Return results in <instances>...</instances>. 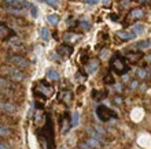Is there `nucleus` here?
I'll use <instances>...</instances> for the list:
<instances>
[{"instance_id": "412c9836", "label": "nucleus", "mask_w": 151, "mask_h": 149, "mask_svg": "<svg viewBox=\"0 0 151 149\" xmlns=\"http://www.w3.org/2000/svg\"><path fill=\"white\" fill-rule=\"evenodd\" d=\"M45 3H48L51 7H54V8H56L58 7V0H44Z\"/></svg>"}, {"instance_id": "f257e3e1", "label": "nucleus", "mask_w": 151, "mask_h": 149, "mask_svg": "<svg viewBox=\"0 0 151 149\" xmlns=\"http://www.w3.org/2000/svg\"><path fill=\"white\" fill-rule=\"evenodd\" d=\"M110 68H111L113 71H115L117 74H121V75L125 74V73L129 70L125 59H124L122 56H118V55H115L111 59V62H110Z\"/></svg>"}, {"instance_id": "f03ea898", "label": "nucleus", "mask_w": 151, "mask_h": 149, "mask_svg": "<svg viewBox=\"0 0 151 149\" xmlns=\"http://www.w3.org/2000/svg\"><path fill=\"white\" fill-rule=\"evenodd\" d=\"M3 74H6L12 81H18V82L25 79V75L22 74V71L17 70V68H11V67H3Z\"/></svg>"}, {"instance_id": "f704fd0d", "label": "nucleus", "mask_w": 151, "mask_h": 149, "mask_svg": "<svg viewBox=\"0 0 151 149\" xmlns=\"http://www.w3.org/2000/svg\"><path fill=\"white\" fill-rule=\"evenodd\" d=\"M59 149H65V148H59Z\"/></svg>"}, {"instance_id": "72a5a7b5", "label": "nucleus", "mask_w": 151, "mask_h": 149, "mask_svg": "<svg viewBox=\"0 0 151 149\" xmlns=\"http://www.w3.org/2000/svg\"><path fill=\"white\" fill-rule=\"evenodd\" d=\"M146 1H148V0H140V3H146Z\"/></svg>"}, {"instance_id": "423d86ee", "label": "nucleus", "mask_w": 151, "mask_h": 149, "mask_svg": "<svg viewBox=\"0 0 151 149\" xmlns=\"http://www.w3.org/2000/svg\"><path fill=\"white\" fill-rule=\"evenodd\" d=\"M0 36L3 38H11L12 36H14V31L10 28H7V25L3 24V25H0Z\"/></svg>"}, {"instance_id": "9d476101", "label": "nucleus", "mask_w": 151, "mask_h": 149, "mask_svg": "<svg viewBox=\"0 0 151 149\" xmlns=\"http://www.w3.org/2000/svg\"><path fill=\"white\" fill-rule=\"evenodd\" d=\"M135 33L133 31H119L118 33V37L121 40H132V38H135Z\"/></svg>"}, {"instance_id": "4be33fe9", "label": "nucleus", "mask_w": 151, "mask_h": 149, "mask_svg": "<svg viewBox=\"0 0 151 149\" xmlns=\"http://www.w3.org/2000/svg\"><path fill=\"white\" fill-rule=\"evenodd\" d=\"M104 83H114V78H113V75H106L104 77Z\"/></svg>"}, {"instance_id": "473e14b6", "label": "nucleus", "mask_w": 151, "mask_h": 149, "mask_svg": "<svg viewBox=\"0 0 151 149\" xmlns=\"http://www.w3.org/2000/svg\"><path fill=\"white\" fill-rule=\"evenodd\" d=\"M147 62H151V53L147 56Z\"/></svg>"}, {"instance_id": "39448f33", "label": "nucleus", "mask_w": 151, "mask_h": 149, "mask_svg": "<svg viewBox=\"0 0 151 149\" xmlns=\"http://www.w3.org/2000/svg\"><path fill=\"white\" fill-rule=\"evenodd\" d=\"M0 108H1V111L3 112H6V114H15L17 112V107L12 104L11 101H3L1 104H0Z\"/></svg>"}, {"instance_id": "0eeeda50", "label": "nucleus", "mask_w": 151, "mask_h": 149, "mask_svg": "<svg viewBox=\"0 0 151 149\" xmlns=\"http://www.w3.org/2000/svg\"><path fill=\"white\" fill-rule=\"evenodd\" d=\"M58 52H59V53H60L62 56H65V58H68V56L72 55L73 48H72V47H69V45H62V47H59Z\"/></svg>"}, {"instance_id": "b1692460", "label": "nucleus", "mask_w": 151, "mask_h": 149, "mask_svg": "<svg viewBox=\"0 0 151 149\" xmlns=\"http://www.w3.org/2000/svg\"><path fill=\"white\" fill-rule=\"evenodd\" d=\"M80 149H92L89 144H80Z\"/></svg>"}, {"instance_id": "6e6552de", "label": "nucleus", "mask_w": 151, "mask_h": 149, "mask_svg": "<svg viewBox=\"0 0 151 149\" xmlns=\"http://www.w3.org/2000/svg\"><path fill=\"white\" fill-rule=\"evenodd\" d=\"M144 12L142 8H133L131 11V14H129V16H131L132 19H139V18H143Z\"/></svg>"}, {"instance_id": "393cba45", "label": "nucleus", "mask_w": 151, "mask_h": 149, "mask_svg": "<svg viewBox=\"0 0 151 149\" xmlns=\"http://www.w3.org/2000/svg\"><path fill=\"white\" fill-rule=\"evenodd\" d=\"M114 89H115V92H118L119 93V92H122V85H119L118 83V85H115L114 86Z\"/></svg>"}, {"instance_id": "c756f323", "label": "nucleus", "mask_w": 151, "mask_h": 149, "mask_svg": "<svg viewBox=\"0 0 151 149\" xmlns=\"http://www.w3.org/2000/svg\"><path fill=\"white\" fill-rule=\"evenodd\" d=\"M103 3H104V7H109V6H110V0H103Z\"/></svg>"}, {"instance_id": "f8f14e48", "label": "nucleus", "mask_w": 151, "mask_h": 149, "mask_svg": "<svg viewBox=\"0 0 151 149\" xmlns=\"http://www.w3.org/2000/svg\"><path fill=\"white\" fill-rule=\"evenodd\" d=\"M135 47L137 48V49H146V48L151 47V40H143V41H139Z\"/></svg>"}, {"instance_id": "bb28decb", "label": "nucleus", "mask_w": 151, "mask_h": 149, "mask_svg": "<svg viewBox=\"0 0 151 149\" xmlns=\"http://www.w3.org/2000/svg\"><path fill=\"white\" fill-rule=\"evenodd\" d=\"M0 149H8L7 144H4V142H1V144H0Z\"/></svg>"}, {"instance_id": "1a4fd4ad", "label": "nucleus", "mask_w": 151, "mask_h": 149, "mask_svg": "<svg viewBox=\"0 0 151 149\" xmlns=\"http://www.w3.org/2000/svg\"><path fill=\"white\" fill-rule=\"evenodd\" d=\"M47 79H50V81H58V79H59L58 71H55L54 68H48L47 70Z\"/></svg>"}, {"instance_id": "a878e982", "label": "nucleus", "mask_w": 151, "mask_h": 149, "mask_svg": "<svg viewBox=\"0 0 151 149\" xmlns=\"http://www.w3.org/2000/svg\"><path fill=\"white\" fill-rule=\"evenodd\" d=\"M85 3L89 4V6H93V4L98 3V0H85Z\"/></svg>"}, {"instance_id": "c85d7f7f", "label": "nucleus", "mask_w": 151, "mask_h": 149, "mask_svg": "<svg viewBox=\"0 0 151 149\" xmlns=\"http://www.w3.org/2000/svg\"><path fill=\"white\" fill-rule=\"evenodd\" d=\"M115 103H117V104H121V103H122V97H115Z\"/></svg>"}, {"instance_id": "7ed1b4c3", "label": "nucleus", "mask_w": 151, "mask_h": 149, "mask_svg": "<svg viewBox=\"0 0 151 149\" xmlns=\"http://www.w3.org/2000/svg\"><path fill=\"white\" fill-rule=\"evenodd\" d=\"M96 114H98V118H99L102 122H107V120H110V118H111V116H114V118L117 116V115H115L111 110H109L107 107H104V106H99V107H98Z\"/></svg>"}, {"instance_id": "5701e85b", "label": "nucleus", "mask_w": 151, "mask_h": 149, "mask_svg": "<svg viewBox=\"0 0 151 149\" xmlns=\"http://www.w3.org/2000/svg\"><path fill=\"white\" fill-rule=\"evenodd\" d=\"M81 26H83L85 30H89V29H91V24H89V22H85V21L81 22Z\"/></svg>"}, {"instance_id": "ddd939ff", "label": "nucleus", "mask_w": 151, "mask_h": 149, "mask_svg": "<svg viewBox=\"0 0 151 149\" xmlns=\"http://www.w3.org/2000/svg\"><path fill=\"white\" fill-rule=\"evenodd\" d=\"M6 11L7 12H11V14H15V15H22L24 10H19V8H15V7H8V6H4Z\"/></svg>"}, {"instance_id": "a211bd4d", "label": "nucleus", "mask_w": 151, "mask_h": 149, "mask_svg": "<svg viewBox=\"0 0 151 149\" xmlns=\"http://www.w3.org/2000/svg\"><path fill=\"white\" fill-rule=\"evenodd\" d=\"M143 30H144L143 25H139V24L133 25V28H132V31H133L135 34H139V33H143Z\"/></svg>"}, {"instance_id": "7c9ffc66", "label": "nucleus", "mask_w": 151, "mask_h": 149, "mask_svg": "<svg viewBox=\"0 0 151 149\" xmlns=\"http://www.w3.org/2000/svg\"><path fill=\"white\" fill-rule=\"evenodd\" d=\"M128 4H129V1H128V0H125V1L122 3V7H128Z\"/></svg>"}, {"instance_id": "6ab92c4d", "label": "nucleus", "mask_w": 151, "mask_h": 149, "mask_svg": "<svg viewBox=\"0 0 151 149\" xmlns=\"http://www.w3.org/2000/svg\"><path fill=\"white\" fill-rule=\"evenodd\" d=\"M8 134H10V129L6 127L4 125L0 126V135H1V137H7Z\"/></svg>"}, {"instance_id": "9b49d317", "label": "nucleus", "mask_w": 151, "mask_h": 149, "mask_svg": "<svg viewBox=\"0 0 151 149\" xmlns=\"http://www.w3.org/2000/svg\"><path fill=\"white\" fill-rule=\"evenodd\" d=\"M50 37H51V33H50V30L47 28H43L40 30V38L43 40V41H48Z\"/></svg>"}, {"instance_id": "2eb2a0df", "label": "nucleus", "mask_w": 151, "mask_h": 149, "mask_svg": "<svg viewBox=\"0 0 151 149\" xmlns=\"http://www.w3.org/2000/svg\"><path fill=\"white\" fill-rule=\"evenodd\" d=\"M78 120H80V114L76 111V112H73V115H72V122H70V125H72L73 127H76V126L78 125Z\"/></svg>"}, {"instance_id": "f3484780", "label": "nucleus", "mask_w": 151, "mask_h": 149, "mask_svg": "<svg viewBox=\"0 0 151 149\" xmlns=\"http://www.w3.org/2000/svg\"><path fill=\"white\" fill-rule=\"evenodd\" d=\"M47 21H48V22H50L51 25H56L58 22H59V16L55 15V14H54V15H48V16H47Z\"/></svg>"}, {"instance_id": "4468645a", "label": "nucleus", "mask_w": 151, "mask_h": 149, "mask_svg": "<svg viewBox=\"0 0 151 149\" xmlns=\"http://www.w3.org/2000/svg\"><path fill=\"white\" fill-rule=\"evenodd\" d=\"M98 67H99L98 62H92V63H89V64L87 66V71L89 73V74H92V73H95V71L98 70Z\"/></svg>"}, {"instance_id": "dca6fc26", "label": "nucleus", "mask_w": 151, "mask_h": 149, "mask_svg": "<svg viewBox=\"0 0 151 149\" xmlns=\"http://www.w3.org/2000/svg\"><path fill=\"white\" fill-rule=\"evenodd\" d=\"M60 98L63 100V101H72V93L69 92V90H65V92H62V94H60Z\"/></svg>"}, {"instance_id": "20e7f679", "label": "nucleus", "mask_w": 151, "mask_h": 149, "mask_svg": "<svg viewBox=\"0 0 151 149\" xmlns=\"http://www.w3.org/2000/svg\"><path fill=\"white\" fill-rule=\"evenodd\" d=\"M8 62L12 63V64H15V66L19 67V68H28L29 67V62L19 55H11L8 58Z\"/></svg>"}, {"instance_id": "2f4dec72", "label": "nucleus", "mask_w": 151, "mask_h": 149, "mask_svg": "<svg viewBox=\"0 0 151 149\" xmlns=\"http://www.w3.org/2000/svg\"><path fill=\"white\" fill-rule=\"evenodd\" d=\"M111 19H113V21H117L118 18H117V15H111Z\"/></svg>"}, {"instance_id": "aec40b11", "label": "nucleus", "mask_w": 151, "mask_h": 149, "mask_svg": "<svg viewBox=\"0 0 151 149\" xmlns=\"http://www.w3.org/2000/svg\"><path fill=\"white\" fill-rule=\"evenodd\" d=\"M30 15H32L33 18H37V16H39V10H37L36 6H32V7H30Z\"/></svg>"}, {"instance_id": "c9c22d12", "label": "nucleus", "mask_w": 151, "mask_h": 149, "mask_svg": "<svg viewBox=\"0 0 151 149\" xmlns=\"http://www.w3.org/2000/svg\"><path fill=\"white\" fill-rule=\"evenodd\" d=\"M40 1H44V0H40Z\"/></svg>"}, {"instance_id": "cd10ccee", "label": "nucleus", "mask_w": 151, "mask_h": 149, "mask_svg": "<svg viewBox=\"0 0 151 149\" xmlns=\"http://www.w3.org/2000/svg\"><path fill=\"white\" fill-rule=\"evenodd\" d=\"M139 77H146V71H144V70H139Z\"/></svg>"}]
</instances>
